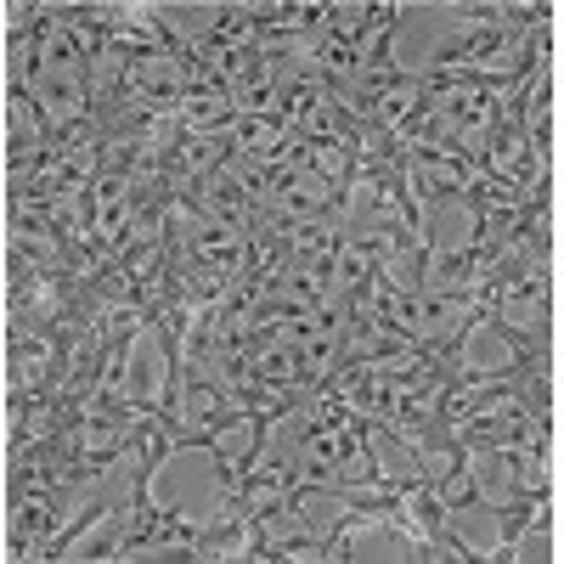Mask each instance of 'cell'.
Returning a JSON list of instances; mask_svg holds the SVG:
<instances>
[{"label":"cell","mask_w":564,"mask_h":564,"mask_svg":"<svg viewBox=\"0 0 564 564\" xmlns=\"http://www.w3.org/2000/svg\"><path fill=\"white\" fill-rule=\"evenodd\" d=\"M553 525V491H513L502 508H497V547L486 558H513L525 531H542Z\"/></svg>","instance_id":"1"}]
</instances>
